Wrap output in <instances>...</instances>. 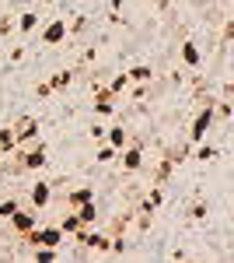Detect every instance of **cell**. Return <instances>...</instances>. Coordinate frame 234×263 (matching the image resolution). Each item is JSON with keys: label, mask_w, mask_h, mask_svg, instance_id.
<instances>
[{"label": "cell", "mask_w": 234, "mask_h": 263, "mask_svg": "<svg viewBox=\"0 0 234 263\" xmlns=\"http://www.w3.org/2000/svg\"><path fill=\"white\" fill-rule=\"evenodd\" d=\"M63 239H67V235L59 232V224H42V221L25 235V242H32V246H53V249L63 246Z\"/></svg>", "instance_id": "1"}, {"label": "cell", "mask_w": 234, "mask_h": 263, "mask_svg": "<svg viewBox=\"0 0 234 263\" xmlns=\"http://www.w3.org/2000/svg\"><path fill=\"white\" fill-rule=\"evenodd\" d=\"M39 168H46V144L42 141L18 151V172H39Z\"/></svg>", "instance_id": "2"}, {"label": "cell", "mask_w": 234, "mask_h": 263, "mask_svg": "<svg viewBox=\"0 0 234 263\" xmlns=\"http://www.w3.org/2000/svg\"><path fill=\"white\" fill-rule=\"evenodd\" d=\"M214 130V102L206 99V105L196 112V120H193V130H189V141L199 144V141H206V134Z\"/></svg>", "instance_id": "3"}, {"label": "cell", "mask_w": 234, "mask_h": 263, "mask_svg": "<svg viewBox=\"0 0 234 263\" xmlns=\"http://www.w3.org/2000/svg\"><path fill=\"white\" fill-rule=\"evenodd\" d=\"M14 134H18V147H14V151H21V147H32V144H39V120H32V116L18 120V123H14Z\"/></svg>", "instance_id": "4"}, {"label": "cell", "mask_w": 234, "mask_h": 263, "mask_svg": "<svg viewBox=\"0 0 234 263\" xmlns=\"http://www.w3.org/2000/svg\"><path fill=\"white\" fill-rule=\"evenodd\" d=\"M7 221H11V228L18 232L21 239H25V235H28V232H32L35 224H39V211H35V207H32V211H25V207H18V211H14V214H11Z\"/></svg>", "instance_id": "5"}, {"label": "cell", "mask_w": 234, "mask_h": 263, "mask_svg": "<svg viewBox=\"0 0 234 263\" xmlns=\"http://www.w3.org/2000/svg\"><path fill=\"white\" fill-rule=\"evenodd\" d=\"M70 35V28H67V18H53L46 28H42V46H59V42Z\"/></svg>", "instance_id": "6"}, {"label": "cell", "mask_w": 234, "mask_h": 263, "mask_svg": "<svg viewBox=\"0 0 234 263\" xmlns=\"http://www.w3.org/2000/svg\"><path fill=\"white\" fill-rule=\"evenodd\" d=\"M28 203L35 207V211H46L49 203H53V182H35L32 190H28Z\"/></svg>", "instance_id": "7"}, {"label": "cell", "mask_w": 234, "mask_h": 263, "mask_svg": "<svg viewBox=\"0 0 234 263\" xmlns=\"http://www.w3.org/2000/svg\"><path fill=\"white\" fill-rule=\"evenodd\" d=\"M119 165H122V172H140V168H143V147H140V144H126Z\"/></svg>", "instance_id": "8"}, {"label": "cell", "mask_w": 234, "mask_h": 263, "mask_svg": "<svg viewBox=\"0 0 234 263\" xmlns=\"http://www.w3.org/2000/svg\"><path fill=\"white\" fill-rule=\"evenodd\" d=\"M95 112L98 116H112L116 112V95L109 88H95Z\"/></svg>", "instance_id": "9"}, {"label": "cell", "mask_w": 234, "mask_h": 263, "mask_svg": "<svg viewBox=\"0 0 234 263\" xmlns=\"http://www.w3.org/2000/svg\"><path fill=\"white\" fill-rule=\"evenodd\" d=\"M95 200V186H77V190H70L67 193V207L74 211V207H80V203Z\"/></svg>", "instance_id": "10"}, {"label": "cell", "mask_w": 234, "mask_h": 263, "mask_svg": "<svg viewBox=\"0 0 234 263\" xmlns=\"http://www.w3.org/2000/svg\"><path fill=\"white\" fill-rule=\"evenodd\" d=\"M105 137H109V144H112L116 151H122V147L130 144V130H126V126H105Z\"/></svg>", "instance_id": "11"}, {"label": "cell", "mask_w": 234, "mask_h": 263, "mask_svg": "<svg viewBox=\"0 0 234 263\" xmlns=\"http://www.w3.org/2000/svg\"><path fill=\"white\" fill-rule=\"evenodd\" d=\"M178 53H182V63H185V67H199V63H203V53H199L196 42H182Z\"/></svg>", "instance_id": "12"}, {"label": "cell", "mask_w": 234, "mask_h": 263, "mask_svg": "<svg viewBox=\"0 0 234 263\" xmlns=\"http://www.w3.org/2000/svg\"><path fill=\"white\" fill-rule=\"evenodd\" d=\"M80 228H84V224H80L77 211H70V214H63V218H59V232H63V235H77Z\"/></svg>", "instance_id": "13"}, {"label": "cell", "mask_w": 234, "mask_h": 263, "mask_svg": "<svg viewBox=\"0 0 234 263\" xmlns=\"http://www.w3.org/2000/svg\"><path fill=\"white\" fill-rule=\"evenodd\" d=\"M18 147V134H14V126H0V151L7 155V151H14Z\"/></svg>", "instance_id": "14"}, {"label": "cell", "mask_w": 234, "mask_h": 263, "mask_svg": "<svg viewBox=\"0 0 234 263\" xmlns=\"http://www.w3.org/2000/svg\"><path fill=\"white\" fill-rule=\"evenodd\" d=\"M74 211H77V218H80V224H95V221H98V207H95V200L80 203V207H74Z\"/></svg>", "instance_id": "15"}, {"label": "cell", "mask_w": 234, "mask_h": 263, "mask_svg": "<svg viewBox=\"0 0 234 263\" xmlns=\"http://www.w3.org/2000/svg\"><path fill=\"white\" fill-rule=\"evenodd\" d=\"M70 84H74V70H59V74L49 78V88H53V91H63V88H70Z\"/></svg>", "instance_id": "16"}, {"label": "cell", "mask_w": 234, "mask_h": 263, "mask_svg": "<svg viewBox=\"0 0 234 263\" xmlns=\"http://www.w3.org/2000/svg\"><path fill=\"white\" fill-rule=\"evenodd\" d=\"M126 78H130V81H137V84H147V81H154V70L140 63V67H133V70L126 74Z\"/></svg>", "instance_id": "17"}, {"label": "cell", "mask_w": 234, "mask_h": 263, "mask_svg": "<svg viewBox=\"0 0 234 263\" xmlns=\"http://www.w3.org/2000/svg\"><path fill=\"white\" fill-rule=\"evenodd\" d=\"M18 28L25 32V35H28V32H35V28H39V14H35V11H25V14L18 18Z\"/></svg>", "instance_id": "18"}, {"label": "cell", "mask_w": 234, "mask_h": 263, "mask_svg": "<svg viewBox=\"0 0 234 263\" xmlns=\"http://www.w3.org/2000/svg\"><path fill=\"white\" fill-rule=\"evenodd\" d=\"M116 155H119L116 147H112V144H105V147H98V151H95V162L98 165H109V162H116Z\"/></svg>", "instance_id": "19"}, {"label": "cell", "mask_w": 234, "mask_h": 263, "mask_svg": "<svg viewBox=\"0 0 234 263\" xmlns=\"http://www.w3.org/2000/svg\"><path fill=\"white\" fill-rule=\"evenodd\" d=\"M126 88H130V78H126V74H119V78H112V84H109V91H112V95H122V91H126Z\"/></svg>", "instance_id": "20"}, {"label": "cell", "mask_w": 234, "mask_h": 263, "mask_svg": "<svg viewBox=\"0 0 234 263\" xmlns=\"http://www.w3.org/2000/svg\"><path fill=\"white\" fill-rule=\"evenodd\" d=\"M196 158H199V162H214V158H217V147H214V144H203V141H199Z\"/></svg>", "instance_id": "21"}, {"label": "cell", "mask_w": 234, "mask_h": 263, "mask_svg": "<svg viewBox=\"0 0 234 263\" xmlns=\"http://www.w3.org/2000/svg\"><path fill=\"white\" fill-rule=\"evenodd\" d=\"M18 207H21V200H4V203H0V218L7 221V218H11V214H14Z\"/></svg>", "instance_id": "22"}, {"label": "cell", "mask_w": 234, "mask_h": 263, "mask_svg": "<svg viewBox=\"0 0 234 263\" xmlns=\"http://www.w3.org/2000/svg\"><path fill=\"white\" fill-rule=\"evenodd\" d=\"M35 95H39V99H49V95H53V88H49V81L35 84Z\"/></svg>", "instance_id": "23"}]
</instances>
